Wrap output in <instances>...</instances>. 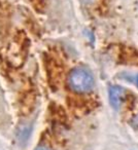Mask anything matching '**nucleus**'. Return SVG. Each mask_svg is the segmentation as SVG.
Here are the masks:
<instances>
[{
  "label": "nucleus",
  "instance_id": "f257e3e1",
  "mask_svg": "<svg viewBox=\"0 0 138 150\" xmlns=\"http://www.w3.org/2000/svg\"><path fill=\"white\" fill-rule=\"evenodd\" d=\"M69 88L78 94H87L94 88V76L89 69L76 67L72 69L68 76Z\"/></svg>",
  "mask_w": 138,
  "mask_h": 150
},
{
  "label": "nucleus",
  "instance_id": "f03ea898",
  "mask_svg": "<svg viewBox=\"0 0 138 150\" xmlns=\"http://www.w3.org/2000/svg\"><path fill=\"white\" fill-rule=\"evenodd\" d=\"M125 97V90L121 86H113L109 88V101L115 109H119Z\"/></svg>",
  "mask_w": 138,
  "mask_h": 150
},
{
  "label": "nucleus",
  "instance_id": "7ed1b4c3",
  "mask_svg": "<svg viewBox=\"0 0 138 150\" xmlns=\"http://www.w3.org/2000/svg\"><path fill=\"white\" fill-rule=\"evenodd\" d=\"M35 150H50L48 147H46V146H39V147H37Z\"/></svg>",
  "mask_w": 138,
  "mask_h": 150
},
{
  "label": "nucleus",
  "instance_id": "20e7f679",
  "mask_svg": "<svg viewBox=\"0 0 138 150\" xmlns=\"http://www.w3.org/2000/svg\"><path fill=\"white\" fill-rule=\"evenodd\" d=\"M136 80H137V84H138V77H137V79H136Z\"/></svg>",
  "mask_w": 138,
  "mask_h": 150
}]
</instances>
